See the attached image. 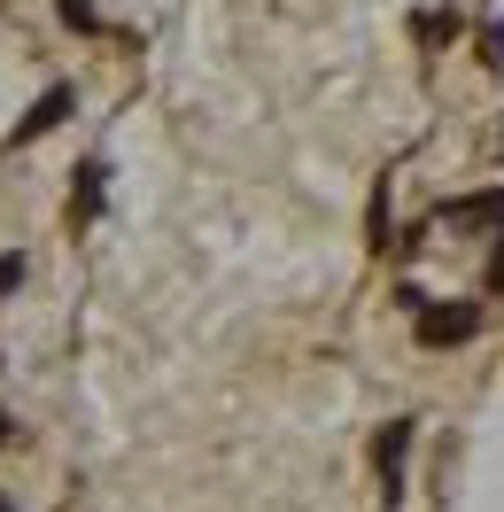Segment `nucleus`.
Segmentation results:
<instances>
[{
	"label": "nucleus",
	"instance_id": "2",
	"mask_svg": "<svg viewBox=\"0 0 504 512\" xmlns=\"http://www.w3.org/2000/svg\"><path fill=\"white\" fill-rule=\"evenodd\" d=\"M411 435L419 419H388L373 435V474H380V505H404V466H411Z\"/></svg>",
	"mask_w": 504,
	"mask_h": 512
},
{
	"label": "nucleus",
	"instance_id": "7",
	"mask_svg": "<svg viewBox=\"0 0 504 512\" xmlns=\"http://www.w3.org/2000/svg\"><path fill=\"white\" fill-rule=\"evenodd\" d=\"M55 8H63V24H70V32H101V16L86 8V0H55Z\"/></svg>",
	"mask_w": 504,
	"mask_h": 512
},
{
	"label": "nucleus",
	"instance_id": "5",
	"mask_svg": "<svg viewBox=\"0 0 504 512\" xmlns=\"http://www.w3.org/2000/svg\"><path fill=\"white\" fill-rule=\"evenodd\" d=\"M101 194H109V163H78V187H70V225L101 218Z\"/></svg>",
	"mask_w": 504,
	"mask_h": 512
},
{
	"label": "nucleus",
	"instance_id": "8",
	"mask_svg": "<svg viewBox=\"0 0 504 512\" xmlns=\"http://www.w3.org/2000/svg\"><path fill=\"white\" fill-rule=\"evenodd\" d=\"M458 32V24H450V16H419V39H427V47H442V39Z\"/></svg>",
	"mask_w": 504,
	"mask_h": 512
},
{
	"label": "nucleus",
	"instance_id": "12",
	"mask_svg": "<svg viewBox=\"0 0 504 512\" xmlns=\"http://www.w3.org/2000/svg\"><path fill=\"white\" fill-rule=\"evenodd\" d=\"M0 512H16V505H8V497H0Z\"/></svg>",
	"mask_w": 504,
	"mask_h": 512
},
{
	"label": "nucleus",
	"instance_id": "11",
	"mask_svg": "<svg viewBox=\"0 0 504 512\" xmlns=\"http://www.w3.org/2000/svg\"><path fill=\"white\" fill-rule=\"evenodd\" d=\"M8 435H16V419H8V412H0V443H8Z\"/></svg>",
	"mask_w": 504,
	"mask_h": 512
},
{
	"label": "nucleus",
	"instance_id": "6",
	"mask_svg": "<svg viewBox=\"0 0 504 512\" xmlns=\"http://www.w3.org/2000/svg\"><path fill=\"white\" fill-rule=\"evenodd\" d=\"M481 63H489V70H497V78H504V16H497V24H489V32H481Z\"/></svg>",
	"mask_w": 504,
	"mask_h": 512
},
{
	"label": "nucleus",
	"instance_id": "3",
	"mask_svg": "<svg viewBox=\"0 0 504 512\" xmlns=\"http://www.w3.org/2000/svg\"><path fill=\"white\" fill-rule=\"evenodd\" d=\"M70 109H78V94H70V86H47V94H39L32 109L16 117V132H8V148H32V140H47V132L63 125Z\"/></svg>",
	"mask_w": 504,
	"mask_h": 512
},
{
	"label": "nucleus",
	"instance_id": "4",
	"mask_svg": "<svg viewBox=\"0 0 504 512\" xmlns=\"http://www.w3.org/2000/svg\"><path fill=\"white\" fill-rule=\"evenodd\" d=\"M442 218L450 225H481V233H504V187L497 194H458V202H442Z\"/></svg>",
	"mask_w": 504,
	"mask_h": 512
},
{
	"label": "nucleus",
	"instance_id": "1",
	"mask_svg": "<svg viewBox=\"0 0 504 512\" xmlns=\"http://www.w3.org/2000/svg\"><path fill=\"white\" fill-rule=\"evenodd\" d=\"M411 334H419V350H458V342H473L481 334V303H427L419 319H411Z\"/></svg>",
	"mask_w": 504,
	"mask_h": 512
},
{
	"label": "nucleus",
	"instance_id": "10",
	"mask_svg": "<svg viewBox=\"0 0 504 512\" xmlns=\"http://www.w3.org/2000/svg\"><path fill=\"white\" fill-rule=\"evenodd\" d=\"M489 295H504V233H497V249H489Z\"/></svg>",
	"mask_w": 504,
	"mask_h": 512
},
{
	"label": "nucleus",
	"instance_id": "9",
	"mask_svg": "<svg viewBox=\"0 0 504 512\" xmlns=\"http://www.w3.org/2000/svg\"><path fill=\"white\" fill-rule=\"evenodd\" d=\"M24 288V256H0V295H16Z\"/></svg>",
	"mask_w": 504,
	"mask_h": 512
}]
</instances>
